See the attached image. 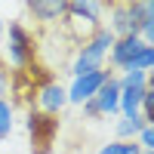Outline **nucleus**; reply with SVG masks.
<instances>
[{
	"instance_id": "11",
	"label": "nucleus",
	"mask_w": 154,
	"mask_h": 154,
	"mask_svg": "<svg viewBox=\"0 0 154 154\" xmlns=\"http://www.w3.org/2000/svg\"><path fill=\"white\" fill-rule=\"evenodd\" d=\"M151 86V83H148ZM145 86H120V117H139V105H142Z\"/></svg>"
},
{
	"instance_id": "14",
	"label": "nucleus",
	"mask_w": 154,
	"mask_h": 154,
	"mask_svg": "<svg viewBox=\"0 0 154 154\" xmlns=\"http://www.w3.org/2000/svg\"><path fill=\"white\" fill-rule=\"evenodd\" d=\"M151 68H154V43L142 46V53L126 65V71H145V74H151Z\"/></svg>"
},
{
	"instance_id": "7",
	"label": "nucleus",
	"mask_w": 154,
	"mask_h": 154,
	"mask_svg": "<svg viewBox=\"0 0 154 154\" xmlns=\"http://www.w3.org/2000/svg\"><path fill=\"white\" fill-rule=\"evenodd\" d=\"M25 9L40 25H62L65 12H68V0H28Z\"/></svg>"
},
{
	"instance_id": "19",
	"label": "nucleus",
	"mask_w": 154,
	"mask_h": 154,
	"mask_svg": "<svg viewBox=\"0 0 154 154\" xmlns=\"http://www.w3.org/2000/svg\"><path fill=\"white\" fill-rule=\"evenodd\" d=\"M80 108H83V117H86V120H99V117H102V114H99V108L93 105V99H89V102H83Z\"/></svg>"
},
{
	"instance_id": "13",
	"label": "nucleus",
	"mask_w": 154,
	"mask_h": 154,
	"mask_svg": "<svg viewBox=\"0 0 154 154\" xmlns=\"http://www.w3.org/2000/svg\"><path fill=\"white\" fill-rule=\"evenodd\" d=\"M12 126H16V105L9 99H0V139H9Z\"/></svg>"
},
{
	"instance_id": "10",
	"label": "nucleus",
	"mask_w": 154,
	"mask_h": 154,
	"mask_svg": "<svg viewBox=\"0 0 154 154\" xmlns=\"http://www.w3.org/2000/svg\"><path fill=\"white\" fill-rule=\"evenodd\" d=\"M108 12H111L108 31H111L114 37H139V25L133 22V16H130V9H126V3H111Z\"/></svg>"
},
{
	"instance_id": "17",
	"label": "nucleus",
	"mask_w": 154,
	"mask_h": 154,
	"mask_svg": "<svg viewBox=\"0 0 154 154\" xmlns=\"http://www.w3.org/2000/svg\"><path fill=\"white\" fill-rule=\"evenodd\" d=\"M136 142H139V148H142V151H154V126H151V123L142 126V133L136 136Z\"/></svg>"
},
{
	"instance_id": "6",
	"label": "nucleus",
	"mask_w": 154,
	"mask_h": 154,
	"mask_svg": "<svg viewBox=\"0 0 154 154\" xmlns=\"http://www.w3.org/2000/svg\"><path fill=\"white\" fill-rule=\"evenodd\" d=\"M142 46H148L142 37H114V46H111V53H108L111 71H126V65L142 53Z\"/></svg>"
},
{
	"instance_id": "4",
	"label": "nucleus",
	"mask_w": 154,
	"mask_h": 154,
	"mask_svg": "<svg viewBox=\"0 0 154 154\" xmlns=\"http://www.w3.org/2000/svg\"><path fill=\"white\" fill-rule=\"evenodd\" d=\"M114 71L111 68H102V71H93V74H83V77H74L71 86L65 89L68 93V105H83V102H89L96 93H99V86L108 80Z\"/></svg>"
},
{
	"instance_id": "16",
	"label": "nucleus",
	"mask_w": 154,
	"mask_h": 154,
	"mask_svg": "<svg viewBox=\"0 0 154 154\" xmlns=\"http://www.w3.org/2000/svg\"><path fill=\"white\" fill-rule=\"evenodd\" d=\"M117 83L120 86H148L151 83V74H145V71H123L120 77H117Z\"/></svg>"
},
{
	"instance_id": "9",
	"label": "nucleus",
	"mask_w": 154,
	"mask_h": 154,
	"mask_svg": "<svg viewBox=\"0 0 154 154\" xmlns=\"http://www.w3.org/2000/svg\"><path fill=\"white\" fill-rule=\"evenodd\" d=\"M126 9H130L133 22L139 25V37L151 43L154 40V3L151 0H133V3H126Z\"/></svg>"
},
{
	"instance_id": "8",
	"label": "nucleus",
	"mask_w": 154,
	"mask_h": 154,
	"mask_svg": "<svg viewBox=\"0 0 154 154\" xmlns=\"http://www.w3.org/2000/svg\"><path fill=\"white\" fill-rule=\"evenodd\" d=\"M93 105L99 108L102 117H114V114H120V83H117V74H111L108 80L99 86V93L93 96Z\"/></svg>"
},
{
	"instance_id": "18",
	"label": "nucleus",
	"mask_w": 154,
	"mask_h": 154,
	"mask_svg": "<svg viewBox=\"0 0 154 154\" xmlns=\"http://www.w3.org/2000/svg\"><path fill=\"white\" fill-rule=\"evenodd\" d=\"M9 89H12V74H9V68L3 62H0V99H6Z\"/></svg>"
},
{
	"instance_id": "3",
	"label": "nucleus",
	"mask_w": 154,
	"mask_h": 154,
	"mask_svg": "<svg viewBox=\"0 0 154 154\" xmlns=\"http://www.w3.org/2000/svg\"><path fill=\"white\" fill-rule=\"evenodd\" d=\"M28 136L34 154H49L59 136V117H49L43 111H28Z\"/></svg>"
},
{
	"instance_id": "2",
	"label": "nucleus",
	"mask_w": 154,
	"mask_h": 154,
	"mask_svg": "<svg viewBox=\"0 0 154 154\" xmlns=\"http://www.w3.org/2000/svg\"><path fill=\"white\" fill-rule=\"evenodd\" d=\"M6 56L12 62V68L16 71H28L34 62H37V37L25 28L22 22H9V28H6Z\"/></svg>"
},
{
	"instance_id": "1",
	"label": "nucleus",
	"mask_w": 154,
	"mask_h": 154,
	"mask_svg": "<svg viewBox=\"0 0 154 154\" xmlns=\"http://www.w3.org/2000/svg\"><path fill=\"white\" fill-rule=\"evenodd\" d=\"M111 46H114V34L102 25L89 40L80 43V49H77V56H74V62H71V77H83V74L102 71V68H105L108 53H111Z\"/></svg>"
},
{
	"instance_id": "20",
	"label": "nucleus",
	"mask_w": 154,
	"mask_h": 154,
	"mask_svg": "<svg viewBox=\"0 0 154 154\" xmlns=\"http://www.w3.org/2000/svg\"><path fill=\"white\" fill-rule=\"evenodd\" d=\"M3 34H6V22L0 19V40H3Z\"/></svg>"
},
{
	"instance_id": "15",
	"label": "nucleus",
	"mask_w": 154,
	"mask_h": 154,
	"mask_svg": "<svg viewBox=\"0 0 154 154\" xmlns=\"http://www.w3.org/2000/svg\"><path fill=\"white\" fill-rule=\"evenodd\" d=\"M96 154H142V148H139V142H108V145H102Z\"/></svg>"
},
{
	"instance_id": "5",
	"label": "nucleus",
	"mask_w": 154,
	"mask_h": 154,
	"mask_svg": "<svg viewBox=\"0 0 154 154\" xmlns=\"http://www.w3.org/2000/svg\"><path fill=\"white\" fill-rule=\"evenodd\" d=\"M65 108H68V93L59 80H46L37 86V111L49 114V117H59Z\"/></svg>"
},
{
	"instance_id": "12",
	"label": "nucleus",
	"mask_w": 154,
	"mask_h": 154,
	"mask_svg": "<svg viewBox=\"0 0 154 154\" xmlns=\"http://www.w3.org/2000/svg\"><path fill=\"white\" fill-rule=\"evenodd\" d=\"M142 126H148L142 117H120L114 123V133H117V142H136V136L142 133Z\"/></svg>"
}]
</instances>
